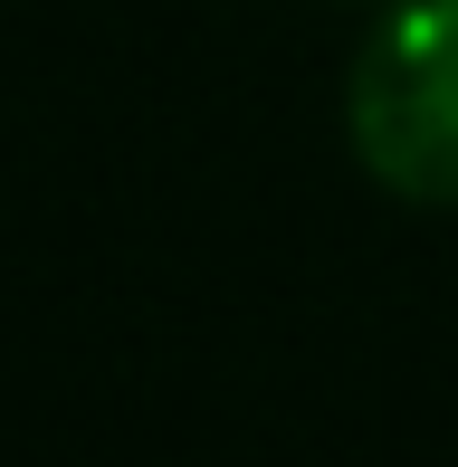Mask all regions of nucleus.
<instances>
[{
	"instance_id": "1",
	"label": "nucleus",
	"mask_w": 458,
	"mask_h": 467,
	"mask_svg": "<svg viewBox=\"0 0 458 467\" xmlns=\"http://www.w3.org/2000/svg\"><path fill=\"white\" fill-rule=\"evenodd\" d=\"M344 143L391 201L458 210V0H391L363 29Z\"/></svg>"
}]
</instances>
